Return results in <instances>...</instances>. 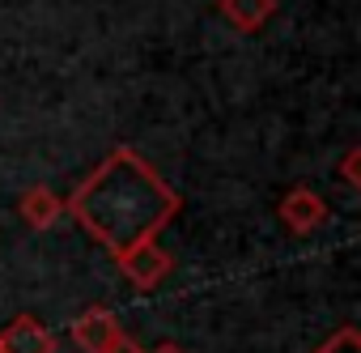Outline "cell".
Returning a JSON list of instances; mask_svg holds the SVG:
<instances>
[{"label":"cell","mask_w":361,"mask_h":353,"mask_svg":"<svg viewBox=\"0 0 361 353\" xmlns=\"http://www.w3.org/2000/svg\"><path fill=\"white\" fill-rule=\"evenodd\" d=\"M178 209H183L178 192L132 145H115L98 162V170L64 201V213H73V222L98 247H106L111 260L145 239H157Z\"/></svg>","instance_id":"6da1fadb"},{"label":"cell","mask_w":361,"mask_h":353,"mask_svg":"<svg viewBox=\"0 0 361 353\" xmlns=\"http://www.w3.org/2000/svg\"><path fill=\"white\" fill-rule=\"evenodd\" d=\"M115 264H119V273H123L136 289H157V285L174 273V256H170L157 239H145V243L119 251Z\"/></svg>","instance_id":"7a4b0ae2"},{"label":"cell","mask_w":361,"mask_h":353,"mask_svg":"<svg viewBox=\"0 0 361 353\" xmlns=\"http://www.w3.org/2000/svg\"><path fill=\"white\" fill-rule=\"evenodd\" d=\"M276 213H281V226H285L289 234H310V230H319V226L327 222V205H323V196L310 192V188H289V192L281 196Z\"/></svg>","instance_id":"3957f363"},{"label":"cell","mask_w":361,"mask_h":353,"mask_svg":"<svg viewBox=\"0 0 361 353\" xmlns=\"http://www.w3.org/2000/svg\"><path fill=\"white\" fill-rule=\"evenodd\" d=\"M68 332H73L77 349H85V353H106L123 328H119V319H115L106 306H90V311H81V315L73 319Z\"/></svg>","instance_id":"277c9868"},{"label":"cell","mask_w":361,"mask_h":353,"mask_svg":"<svg viewBox=\"0 0 361 353\" xmlns=\"http://www.w3.org/2000/svg\"><path fill=\"white\" fill-rule=\"evenodd\" d=\"M0 353H56V336L35 315H18L0 328Z\"/></svg>","instance_id":"5b68a950"},{"label":"cell","mask_w":361,"mask_h":353,"mask_svg":"<svg viewBox=\"0 0 361 353\" xmlns=\"http://www.w3.org/2000/svg\"><path fill=\"white\" fill-rule=\"evenodd\" d=\"M18 213H22V222H26L30 230H51V226L64 217V201H60L51 188L35 184V188H26V192L18 196Z\"/></svg>","instance_id":"8992f818"},{"label":"cell","mask_w":361,"mask_h":353,"mask_svg":"<svg viewBox=\"0 0 361 353\" xmlns=\"http://www.w3.org/2000/svg\"><path fill=\"white\" fill-rule=\"evenodd\" d=\"M217 9H221V18H226L234 30L255 35V30H264V26L272 22L276 0H217Z\"/></svg>","instance_id":"52a82bcc"},{"label":"cell","mask_w":361,"mask_h":353,"mask_svg":"<svg viewBox=\"0 0 361 353\" xmlns=\"http://www.w3.org/2000/svg\"><path fill=\"white\" fill-rule=\"evenodd\" d=\"M310 353H361V332H357L353 323H344V328H336L323 345H314Z\"/></svg>","instance_id":"ba28073f"},{"label":"cell","mask_w":361,"mask_h":353,"mask_svg":"<svg viewBox=\"0 0 361 353\" xmlns=\"http://www.w3.org/2000/svg\"><path fill=\"white\" fill-rule=\"evenodd\" d=\"M340 179L348 192H361V145H353L344 157H340Z\"/></svg>","instance_id":"9c48e42d"},{"label":"cell","mask_w":361,"mask_h":353,"mask_svg":"<svg viewBox=\"0 0 361 353\" xmlns=\"http://www.w3.org/2000/svg\"><path fill=\"white\" fill-rule=\"evenodd\" d=\"M106 353H145V349H140L132 336H123V332H119V336H115V345H111Z\"/></svg>","instance_id":"30bf717a"},{"label":"cell","mask_w":361,"mask_h":353,"mask_svg":"<svg viewBox=\"0 0 361 353\" xmlns=\"http://www.w3.org/2000/svg\"><path fill=\"white\" fill-rule=\"evenodd\" d=\"M153 353H183L178 345H161V349H153Z\"/></svg>","instance_id":"8fae6325"}]
</instances>
